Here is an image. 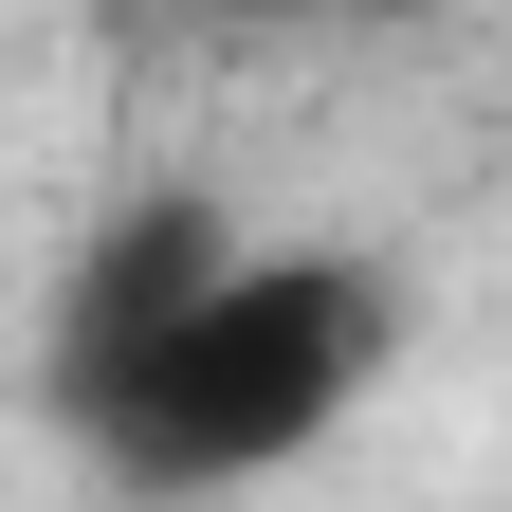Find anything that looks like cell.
Segmentation results:
<instances>
[{"label":"cell","mask_w":512,"mask_h":512,"mask_svg":"<svg viewBox=\"0 0 512 512\" xmlns=\"http://www.w3.org/2000/svg\"><path fill=\"white\" fill-rule=\"evenodd\" d=\"M366 366H384V275L366 256L220 238L165 311L74 348V421H92V458L128 494H256L366 403Z\"/></svg>","instance_id":"6da1fadb"}]
</instances>
